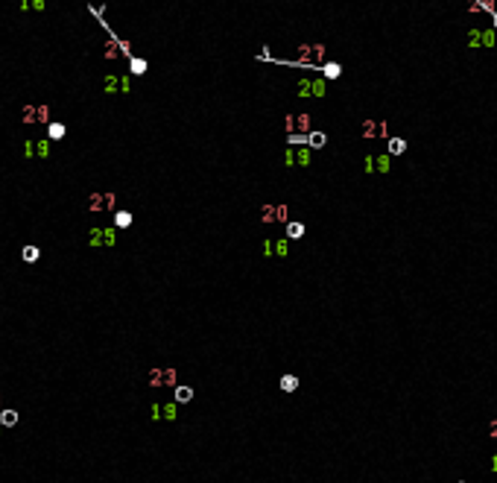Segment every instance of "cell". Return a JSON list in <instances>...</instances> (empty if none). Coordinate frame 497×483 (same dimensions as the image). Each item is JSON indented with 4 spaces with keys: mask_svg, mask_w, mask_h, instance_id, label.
Instances as JSON below:
<instances>
[{
    "mask_svg": "<svg viewBox=\"0 0 497 483\" xmlns=\"http://www.w3.org/2000/svg\"><path fill=\"white\" fill-rule=\"evenodd\" d=\"M50 156V141H27V158Z\"/></svg>",
    "mask_w": 497,
    "mask_h": 483,
    "instance_id": "3",
    "label": "cell"
},
{
    "mask_svg": "<svg viewBox=\"0 0 497 483\" xmlns=\"http://www.w3.org/2000/svg\"><path fill=\"white\" fill-rule=\"evenodd\" d=\"M38 255H41V252H38V246H24V252H21V258L27 261V264H35V261H38Z\"/></svg>",
    "mask_w": 497,
    "mask_h": 483,
    "instance_id": "17",
    "label": "cell"
},
{
    "mask_svg": "<svg viewBox=\"0 0 497 483\" xmlns=\"http://www.w3.org/2000/svg\"><path fill=\"white\" fill-rule=\"evenodd\" d=\"M322 56H325V47H322V44H310V47L304 44V47L298 50V62H295V65H316Z\"/></svg>",
    "mask_w": 497,
    "mask_h": 483,
    "instance_id": "1",
    "label": "cell"
},
{
    "mask_svg": "<svg viewBox=\"0 0 497 483\" xmlns=\"http://www.w3.org/2000/svg\"><path fill=\"white\" fill-rule=\"evenodd\" d=\"M0 425H3V428H15L18 425V410H3V413H0Z\"/></svg>",
    "mask_w": 497,
    "mask_h": 483,
    "instance_id": "12",
    "label": "cell"
},
{
    "mask_svg": "<svg viewBox=\"0 0 497 483\" xmlns=\"http://www.w3.org/2000/svg\"><path fill=\"white\" fill-rule=\"evenodd\" d=\"M91 234H94V237H91V246H103V243L111 246V243H114V231H111V228H94Z\"/></svg>",
    "mask_w": 497,
    "mask_h": 483,
    "instance_id": "5",
    "label": "cell"
},
{
    "mask_svg": "<svg viewBox=\"0 0 497 483\" xmlns=\"http://www.w3.org/2000/svg\"><path fill=\"white\" fill-rule=\"evenodd\" d=\"M263 252H266V255L278 252V255L284 258V255H287V243H284V240H266V243H263Z\"/></svg>",
    "mask_w": 497,
    "mask_h": 483,
    "instance_id": "11",
    "label": "cell"
},
{
    "mask_svg": "<svg viewBox=\"0 0 497 483\" xmlns=\"http://www.w3.org/2000/svg\"><path fill=\"white\" fill-rule=\"evenodd\" d=\"M30 6H33V9H44V0H33Z\"/></svg>",
    "mask_w": 497,
    "mask_h": 483,
    "instance_id": "27",
    "label": "cell"
},
{
    "mask_svg": "<svg viewBox=\"0 0 497 483\" xmlns=\"http://www.w3.org/2000/svg\"><path fill=\"white\" fill-rule=\"evenodd\" d=\"M287 141H290L292 147H295V144H307V135H298V132H290V135H287Z\"/></svg>",
    "mask_w": 497,
    "mask_h": 483,
    "instance_id": "25",
    "label": "cell"
},
{
    "mask_svg": "<svg viewBox=\"0 0 497 483\" xmlns=\"http://www.w3.org/2000/svg\"><path fill=\"white\" fill-rule=\"evenodd\" d=\"M322 70H325V76H327V79H337V76H340V73H343V68H340V65H337V62H330V65H325V68H322Z\"/></svg>",
    "mask_w": 497,
    "mask_h": 483,
    "instance_id": "22",
    "label": "cell"
},
{
    "mask_svg": "<svg viewBox=\"0 0 497 483\" xmlns=\"http://www.w3.org/2000/svg\"><path fill=\"white\" fill-rule=\"evenodd\" d=\"M494 27H497V12H494Z\"/></svg>",
    "mask_w": 497,
    "mask_h": 483,
    "instance_id": "29",
    "label": "cell"
},
{
    "mask_svg": "<svg viewBox=\"0 0 497 483\" xmlns=\"http://www.w3.org/2000/svg\"><path fill=\"white\" fill-rule=\"evenodd\" d=\"M190 398H193V390H190V387H176V401H179V404H188Z\"/></svg>",
    "mask_w": 497,
    "mask_h": 483,
    "instance_id": "18",
    "label": "cell"
},
{
    "mask_svg": "<svg viewBox=\"0 0 497 483\" xmlns=\"http://www.w3.org/2000/svg\"><path fill=\"white\" fill-rule=\"evenodd\" d=\"M292 158H295L298 164H304V167L310 164V153H307V150H301V153H292Z\"/></svg>",
    "mask_w": 497,
    "mask_h": 483,
    "instance_id": "24",
    "label": "cell"
},
{
    "mask_svg": "<svg viewBox=\"0 0 497 483\" xmlns=\"http://www.w3.org/2000/svg\"><path fill=\"white\" fill-rule=\"evenodd\" d=\"M325 132H310V135H307V144H310V147H313V150H322V147H325Z\"/></svg>",
    "mask_w": 497,
    "mask_h": 483,
    "instance_id": "13",
    "label": "cell"
},
{
    "mask_svg": "<svg viewBox=\"0 0 497 483\" xmlns=\"http://www.w3.org/2000/svg\"><path fill=\"white\" fill-rule=\"evenodd\" d=\"M129 70L140 76V73H146V62H143V59H135V56H129Z\"/></svg>",
    "mask_w": 497,
    "mask_h": 483,
    "instance_id": "16",
    "label": "cell"
},
{
    "mask_svg": "<svg viewBox=\"0 0 497 483\" xmlns=\"http://www.w3.org/2000/svg\"><path fill=\"white\" fill-rule=\"evenodd\" d=\"M491 471H497V454L491 457Z\"/></svg>",
    "mask_w": 497,
    "mask_h": 483,
    "instance_id": "28",
    "label": "cell"
},
{
    "mask_svg": "<svg viewBox=\"0 0 497 483\" xmlns=\"http://www.w3.org/2000/svg\"><path fill=\"white\" fill-rule=\"evenodd\" d=\"M488 436H491V439H497V419L488 425Z\"/></svg>",
    "mask_w": 497,
    "mask_h": 483,
    "instance_id": "26",
    "label": "cell"
},
{
    "mask_svg": "<svg viewBox=\"0 0 497 483\" xmlns=\"http://www.w3.org/2000/svg\"><path fill=\"white\" fill-rule=\"evenodd\" d=\"M281 390H284V393H295V390H298V378H295V375H284V378H281Z\"/></svg>",
    "mask_w": 497,
    "mask_h": 483,
    "instance_id": "15",
    "label": "cell"
},
{
    "mask_svg": "<svg viewBox=\"0 0 497 483\" xmlns=\"http://www.w3.org/2000/svg\"><path fill=\"white\" fill-rule=\"evenodd\" d=\"M263 223H275V220H287V205H266L260 214Z\"/></svg>",
    "mask_w": 497,
    "mask_h": 483,
    "instance_id": "4",
    "label": "cell"
},
{
    "mask_svg": "<svg viewBox=\"0 0 497 483\" xmlns=\"http://www.w3.org/2000/svg\"><path fill=\"white\" fill-rule=\"evenodd\" d=\"M24 123H50V108L47 105H27Z\"/></svg>",
    "mask_w": 497,
    "mask_h": 483,
    "instance_id": "2",
    "label": "cell"
},
{
    "mask_svg": "<svg viewBox=\"0 0 497 483\" xmlns=\"http://www.w3.org/2000/svg\"><path fill=\"white\" fill-rule=\"evenodd\" d=\"M295 129H301V132H307L310 129V114H295L287 120V132H295Z\"/></svg>",
    "mask_w": 497,
    "mask_h": 483,
    "instance_id": "7",
    "label": "cell"
},
{
    "mask_svg": "<svg viewBox=\"0 0 497 483\" xmlns=\"http://www.w3.org/2000/svg\"><path fill=\"white\" fill-rule=\"evenodd\" d=\"M65 132H68L65 123H47V141H62Z\"/></svg>",
    "mask_w": 497,
    "mask_h": 483,
    "instance_id": "9",
    "label": "cell"
},
{
    "mask_svg": "<svg viewBox=\"0 0 497 483\" xmlns=\"http://www.w3.org/2000/svg\"><path fill=\"white\" fill-rule=\"evenodd\" d=\"M366 170H369V173H372V170H377V173H386V170H389V156L366 158Z\"/></svg>",
    "mask_w": 497,
    "mask_h": 483,
    "instance_id": "8",
    "label": "cell"
},
{
    "mask_svg": "<svg viewBox=\"0 0 497 483\" xmlns=\"http://www.w3.org/2000/svg\"><path fill=\"white\" fill-rule=\"evenodd\" d=\"M407 150V141H401V138H392L389 141V156H401Z\"/></svg>",
    "mask_w": 497,
    "mask_h": 483,
    "instance_id": "19",
    "label": "cell"
},
{
    "mask_svg": "<svg viewBox=\"0 0 497 483\" xmlns=\"http://www.w3.org/2000/svg\"><path fill=\"white\" fill-rule=\"evenodd\" d=\"M155 378H149V384L152 387H161V384H176V372L173 369H167V372H152Z\"/></svg>",
    "mask_w": 497,
    "mask_h": 483,
    "instance_id": "10",
    "label": "cell"
},
{
    "mask_svg": "<svg viewBox=\"0 0 497 483\" xmlns=\"http://www.w3.org/2000/svg\"><path fill=\"white\" fill-rule=\"evenodd\" d=\"M301 234H304V225H301V223H290V225H287V237H292V240H298Z\"/></svg>",
    "mask_w": 497,
    "mask_h": 483,
    "instance_id": "21",
    "label": "cell"
},
{
    "mask_svg": "<svg viewBox=\"0 0 497 483\" xmlns=\"http://www.w3.org/2000/svg\"><path fill=\"white\" fill-rule=\"evenodd\" d=\"M158 416H167V419H176V404H158Z\"/></svg>",
    "mask_w": 497,
    "mask_h": 483,
    "instance_id": "23",
    "label": "cell"
},
{
    "mask_svg": "<svg viewBox=\"0 0 497 483\" xmlns=\"http://www.w3.org/2000/svg\"><path fill=\"white\" fill-rule=\"evenodd\" d=\"M100 205H114V196L105 193V196H91V208H100Z\"/></svg>",
    "mask_w": 497,
    "mask_h": 483,
    "instance_id": "20",
    "label": "cell"
},
{
    "mask_svg": "<svg viewBox=\"0 0 497 483\" xmlns=\"http://www.w3.org/2000/svg\"><path fill=\"white\" fill-rule=\"evenodd\" d=\"M114 225H117V228H129V225H132V214H129V211H117V214H114Z\"/></svg>",
    "mask_w": 497,
    "mask_h": 483,
    "instance_id": "14",
    "label": "cell"
},
{
    "mask_svg": "<svg viewBox=\"0 0 497 483\" xmlns=\"http://www.w3.org/2000/svg\"><path fill=\"white\" fill-rule=\"evenodd\" d=\"M389 129H386V123H377V120H366L363 126V135L366 138H377V135H386Z\"/></svg>",
    "mask_w": 497,
    "mask_h": 483,
    "instance_id": "6",
    "label": "cell"
}]
</instances>
